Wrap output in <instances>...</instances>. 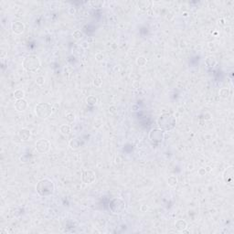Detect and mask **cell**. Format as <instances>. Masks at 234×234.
Instances as JSON below:
<instances>
[{"instance_id": "25", "label": "cell", "mask_w": 234, "mask_h": 234, "mask_svg": "<svg viewBox=\"0 0 234 234\" xmlns=\"http://www.w3.org/2000/svg\"><path fill=\"white\" fill-rule=\"evenodd\" d=\"M198 173L200 176H203L204 174H206V170H205V168H200L198 170Z\"/></svg>"}, {"instance_id": "15", "label": "cell", "mask_w": 234, "mask_h": 234, "mask_svg": "<svg viewBox=\"0 0 234 234\" xmlns=\"http://www.w3.org/2000/svg\"><path fill=\"white\" fill-rule=\"evenodd\" d=\"M167 183L170 187H176L178 184V178L175 176H172V177H169L167 179Z\"/></svg>"}, {"instance_id": "13", "label": "cell", "mask_w": 234, "mask_h": 234, "mask_svg": "<svg viewBox=\"0 0 234 234\" xmlns=\"http://www.w3.org/2000/svg\"><path fill=\"white\" fill-rule=\"evenodd\" d=\"M175 226H176V229H177L178 231H183L187 229L188 223L185 221H183V219H178V221H176Z\"/></svg>"}, {"instance_id": "19", "label": "cell", "mask_w": 234, "mask_h": 234, "mask_svg": "<svg viewBox=\"0 0 234 234\" xmlns=\"http://www.w3.org/2000/svg\"><path fill=\"white\" fill-rule=\"evenodd\" d=\"M70 145H71V148H72V149H77V148L80 147V144L78 143V140L77 139L71 140V143H70Z\"/></svg>"}, {"instance_id": "22", "label": "cell", "mask_w": 234, "mask_h": 234, "mask_svg": "<svg viewBox=\"0 0 234 234\" xmlns=\"http://www.w3.org/2000/svg\"><path fill=\"white\" fill-rule=\"evenodd\" d=\"M87 102H88V104H94L96 102V98L93 96H90L89 98L87 99Z\"/></svg>"}, {"instance_id": "5", "label": "cell", "mask_w": 234, "mask_h": 234, "mask_svg": "<svg viewBox=\"0 0 234 234\" xmlns=\"http://www.w3.org/2000/svg\"><path fill=\"white\" fill-rule=\"evenodd\" d=\"M164 134L165 132L161 130L160 128H155L152 129L149 133V140L152 143V145H159L164 139Z\"/></svg>"}, {"instance_id": "20", "label": "cell", "mask_w": 234, "mask_h": 234, "mask_svg": "<svg viewBox=\"0 0 234 234\" xmlns=\"http://www.w3.org/2000/svg\"><path fill=\"white\" fill-rule=\"evenodd\" d=\"M151 5V3L150 2H148V1H140L139 3H138V6H139V7L140 8H142V9H144L145 7H149V6Z\"/></svg>"}, {"instance_id": "23", "label": "cell", "mask_w": 234, "mask_h": 234, "mask_svg": "<svg viewBox=\"0 0 234 234\" xmlns=\"http://www.w3.org/2000/svg\"><path fill=\"white\" fill-rule=\"evenodd\" d=\"M66 119L71 123V122L74 121V119H75V116H74V114H68L66 115Z\"/></svg>"}, {"instance_id": "24", "label": "cell", "mask_w": 234, "mask_h": 234, "mask_svg": "<svg viewBox=\"0 0 234 234\" xmlns=\"http://www.w3.org/2000/svg\"><path fill=\"white\" fill-rule=\"evenodd\" d=\"M93 83H94V85H95V86H97V87H100V86L102 85V80L100 79V78H97V79H95V80H94Z\"/></svg>"}, {"instance_id": "21", "label": "cell", "mask_w": 234, "mask_h": 234, "mask_svg": "<svg viewBox=\"0 0 234 234\" xmlns=\"http://www.w3.org/2000/svg\"><path fill=\"white\" fill-rule=\"evenodd\" d=\"M44 82H45V79H44L43 76H38L36 79V83L38 85H43Z\"/></svg>"}, {"instance_id": "9", "label": "cell", "mask_w": 234, "mask_h": 234, "mask_svg": "<svg viewBox=\"0 0 234 234\" xmlns=\"http://www.w3.org/2000/svg\"><path fill=\"white\" fill-rule=\"evenodd\" d=\"M95 180V174L91 170H87L82 175V181L86 184H91Z\"/></svg>"}, {"instance_id": "2", "label": "cell", "mask_w": 234, "mask_h": 234, "mask_svg": "<svg viewBox=\"0 0 234 234\" xmlns=\"http://www.w3.org/2000/svg\"><path fill=\"white\" fill-rule=\"evenodd\" d=\"M37 192L41 197H48L54 192V184L51 180L45 178L38 181L37 184Z\"/></svg>"}, {"instance_id": "11", "label": "cell", "mask_w": 234, "mask_h": 234, "mask_svg": "<svg viewBox=\"0 0 234 234\" xmlns=\"http://www.w3.org/2000/svg\"><path fill=\"white\" fill-rule=\"evenodd\" d=\"M28 107V102L26 100L24 99H19L17 100V102H15V108L17 112H24Z\"/></svg>"}, {"instance_id": "18", "label": "cell", "mask_w": 234, "mask_h": 234, "mask_svg": "<svg viewBox=\"0 0 234 234\" xmlns=\"http://www.w3.org/2000/svg\"><path fill=\"white\" fill-rule=\"evenodd\" d=\"M146 62H147V61H146V58L145 57H138L137 60H136V64L141 67L145 66L146 64Z\"/></svg>"}, {"instance_id": "26", "label": "cell", "mask_w": 234, "mask_h": 234, "mask_svg": "<svg viewBox=\"0 0 234 234\" xmlns=\"http://www.w3.org/2000/svg\"><path fill=\"white\" fill-rule=\"evenodd\" d=\"M205 170H206V172H207V171L209 172V171H210V167H207L206 168H205Z\"/></svg>"}, {"instance_id": "14", "label": "cell", "mask_w": 234, "mask_h": 234, "mask_svg": "<svg viewBox=\"0 0 234 234\" xmlns=\"http://www.w3.org/2000/svg\"><path fill=\"white\" fill-rule=\"evenodd\" d=\"M61 133L64 135H68L71 134V127L67 124H63L61 126Z\"/></svg>"}, {"instance_id": "8", "label": "cell", "mask_w": 234, "mask_h": 234, "mask_svg": "<svg viewBox=\"0 0 234 234\" xmlns=\"http://www.w3.org/2000/svg\"><path fill=\"white\" fill-rule=\"evenodd\" d=\"M223 180L226 184L233 186V167H229L223 173Z\"/></svg>"}, {"instance_id": "17", "label": "cell", "mask_w": 234, "mask_h": 234, "mask_svg": "<svg viewBox=\"0 0 234 234\" xmlns=\"http://www.w3.org/2000/svg\"><path fill=\"white\" fill-rule=\"evenodd\" d=\"M229 95H230V91L227 88H222V89L219 91V96L222 97V98H228Z\"/></svg>"}, {"instance_id": "10", "label": "cell", "mask_w": 234, "mask_h": 234, "mask_svg": "<svg viewBox=\"0 0 234 234\" xmlns=\"http://www.w3.org/2000/svg\"><path fill=\"white\" fill-rule=\"evenodd\" d=\"M11 28L15 34H22L25 30V25L21 21H15L12 23Z\"/></svg>"}, {"instance_id": "7", "label": "cell", "mask_w": 234, "mask_h": 234, "mask_svg": "<svg viewBox=\"0 0 234 234\" xmlns=\"http://www.w3.org/2000/svg\"><path fill=\"white\" fill-rule=\"evenodd\" d=\"M50 144L47 139H40L36 143V149L38 152L40 154L47 153L48 149H50Z\"/></svg>"}, {"instance_id": "12", "label": "cell", "mask_w": 234, "mask_h": 234, "mask_svg": "<svg viewBox=\"0 0 234 234\" xmlns=\"http://www.w3.org/2000/svg\"><path fill=\"white\" fill-rule=\"evenodd\" d=\"M18 137L21 141H28L30 138V132L27 129H22L18 132Z\"/></svg>"}, {"instance_id": "3", "label": "cell", "mask_w": 234, "mask_h": 234, "mask_svg": "<svg viewBox=\"0 0 234 234\" xmlns=\"http://www.w3.org/2000/svg\"><path fill=\"white\" fill-rule=\"evenodd\" d=\"M23 68L28 72H35L40 68V58L35 55H29L23 61Z\"/></svg>"}, {"instance_id": "6", "label": "cell", "mask_w": 234, "mask_h": 234, "mask_svg": "<svg viewBox=\"0 0 234 234\" xmlns=\"http://www.w3.org/2000/svg\"><path fill=\"white\" fill-rule=\"evenodd\" d=\"M110 209L113 213L120 214L125 209V202L120 198H114L110 203Z\"/></svg>"}, {"instance_id": "4", "label": "cell", "mask_w": 234, "mask_h": 234, "mask_svg": "<svg viewBox=\"0 0 234 234\" xmlns=\"http://www.w3.org/2000/svg\"><path fill=\"white\" fill-rule=\"evenodd\" d=\"M36 114L41 119L48 118L52 114V105L48 102H40L35 108Z\"/></svg>"}, {"instance_id": "1", "label": "cell", "mask_w": 234, "mask_h": 234, "mask_svg": "<svg viewBox=\"0 0 234 234\" xmlns=\"http://www.w3.org/2000/svg\"><path fill=\"white\" fill-rule=\"evenodd\" d=\"M176 123H177V121H176L175 116L169 113H165L160 115L157 120L158 127L164 132L173 130L176 126Z\"/></svg>"}, {"instance_id": "16", "label": "cell", "mask_w": 234, "mask_h": 234, "mask_svg": "<svg viewBox=\"0 0 234 234\" xmlns=\"http://www.w3.org/2000/svg\"><path fill=\"white\" fill-rule=\"evenodd\" d=\"M24 95H25V92H24V91H22V90H17V91H15V92H14V97L17 100L23 99Z\"/></svg>"}]
</instances>
